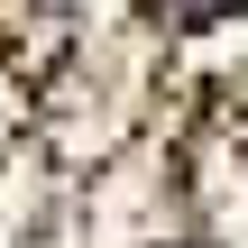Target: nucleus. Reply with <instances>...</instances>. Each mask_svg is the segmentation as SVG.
Masks as SVG:
<instances>
[{"instance_id":"f257e3e1","label":"nucleus","mask_w":248,"mask_h":248,"mask_svg":"<svg viewBox=\"0 0 248 248\" xmlns=\"http://www.w3.org/2000/svg\"><path fill=\"white\" fill-rule=\"evenodd\" d=\"M239 55L248 0H0V92L74 147L147 129Z\"/></svg>"}]
</instances>
